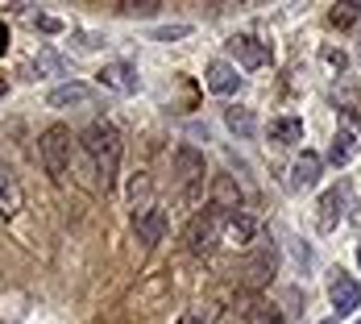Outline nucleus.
I'll return each instance as SVG.
<instances>
[{"instance_id": "6", "label": "nucleus", "mask_w": 361, "mask_h": 324, "mask_svg": "<svg viewBox=\"0 0 361 324\" xmlns=\"http://www.w3.org/2000/svg\"><path fill=\"white\" fill-rule=\"evenodd\" d=\"M166 208L162 204H149V208H142V212H133V229H137V241H145V246H158L162 237H166Z\"/></svg>"}, {"instance_id": "29", "label": "nucleus", "mask_w": 361, "mask_h": 324, "mask_svg": "<svg viewBox=\"0 0 361 324\" xmlns=\"http://www.w3.org/2000/svg\"><path fill=\"white\" fill-rule=\"evenodd\" d=\"M253 324H287L279 312H253Z\"/></svg>"}, {"instance_id": "16", "label": "nucleus", "mask_w": 361, "mask_h": 324, "mask_svg": "<svg viewBox=\"0 0 361 324\" xmlns=\"http://www.w3.org/2000/svg\"><path fill=\"white\" fill-rule=\"evenodd\" d=\"M17 212H21V183L0 162V216H17Z\"/></svg>"}, {"instance_id": "26", "label": "nucleus", "mask_w": 361, "mask_h": 324, "mask_svg": "<svg viewBox=\"0 0 361 324\" xmlns=\"http://www.w3.org/2000/svg\"><path fill=\"white\" fill-rule=\"evenodd\" d=\"M324 63H328V67H336V71H345V67H349L345 50H336V46H324Z\"/></svg>"}, {"instance_id": "18", "label": "nucleus", "mask_w": 361, "mask_h": 324, "mask_svg": "<svg viewBox=\"0 0 361 324\" xmlns=\"http://www.w3.org/2000/svg\"><path fill=\"white\" fill-rule=\"evenodd\" d=\"M224 125H228L237 138H253V133H257V121H253V112H250V108H241V104L224 108Z\"/></svg>"}, {"instance_id": "10", "label": "nucleus", "mask_w": 361, "mask_h": 324, "mask_svg": "<svg viewBox=\"0 0 361 324\" xmlns=\"http://www.w3.org/2000/svg\"><path fill=\"white\" fill-rule=\"evenodd\" d=\"M204 83H208V92H216V96H233V92L241 88V75H237V67H233V63L216 59V63H208Z\"/></svg>"}, {"instance_id": "20", "label": "nucleus", "mask_w": 361, "mask_h": 324, "mask_svg": "<svg viewBox=\"0 0 361 324\" xmlns=\"http://www.w3.org/2000/svg\"><path fill=\"white\" fill-rule=\"evenodd\" d=\"M129 204H133V212H142V208L154 204V183H149L145 171H137V175L129 179Z\"/></svg>"}, {"instance_id": "28", "label": "nucleus", "mask_w": 361, "mask_h": 324, "mask_svg": "<svg viewBox=\"0 0 361 324\" xmlns=\"http://www.w3.org/2000/svg\"><path fill=\"white\" fill-rule=\"evenodd\" d=\"M179 324H212V312H204V308H191V312H183Z\"/></svg>"}, {"instance_id": "32", "label": "nucleus", "mask_w": 361, "mask_h": 324, "mask_svg": "<svg viewBox=\"0 0 361 324\" xmlns=\"http://www.w3.org/2000/svg\"><path fill=\"white\" fill-rule=\"evenodd\" d=\"M4 96H8V79L0 75V100H4Z\"/></svg>"}, {"instance_id": "34", "label": "nucleus", "mask_w": 361, "mask_h": 324, "mask_svg": "<svg viewBox=\"0 0 361 324\" xmlns=\"http://www.w3.org/2000/svg\"><path fill=\"white\" fill-rule=\"evenodd\" d=\"M357 262H361V246H357Z\"/></svg>"}, {"instance_id": "4", "label": "nucleus", "mask_w": 361, "mask_h": 324, "mask_svg": "<svg viewBox=\"0 0 361 324\" xmlns=\"http://www.w3.org/2000/svg\"><path fill=\"white\" fill-rule=\"evenodd\" d=\"M220 229H224V216L216 208H208V212H195L187 220V229H183V241H187V250L195 253V258H212L220 246Z\"/></svg>"}, {"instance_id": "2", "label": "nucleus", "mask_w": 361, "mask_h": 324, "mask_svg": "<svg viewBox=\"0 0 361 324\" xmlns=\"http://www.w3.org/2000/svg\"><path fill=\"white\" fill-rule=\"evenodd\" d=\"M171 171H175V187H179V204L183 208H195L200 196H204V154L195 145H179L175 158H171Z\"/></svg>"}, {"instance_id": "9", "label": "nucleus", "mask_w": 361, "mask_h": 324, "mask_svg": "<svg viewBox=\"0 0 361 324\" xmlns=\"http://www.w3.org/2000/svg\"><path fill=\"white\" fill-rule=\"evenodd\" d=\"M224 241L233 246V250H245L257 241V216H250L245 208L233 216H224Z\"/></svg>"}, {"instance_id": "30", "label": "nucleus", "mask_w": 361, "mask_h": 324, "mask_svg": "<svg viewBox=\"0 0 361 324\" xmlns=\"http://www.w3.org/2000/svg\"><path fill=\"white\" fill-rule=\"evenodd\" d=\"M295 262H299V266H307V262H312V253H307V246H295Z\"/></svg>"}, {"instance_id": "33", "label": "nucleus", "mask_w": 361, "mask_h": 324, "mask_svg": "<svg viewBox=\"0 0 361 324\" xmlns=\"http://www.w3.org/2000/svg\"><path fill=\"white\" fill-rule=\"evenodd\" d=\"M320 324H336V316H328V320H320Z\"/></svg>"}, {"instance_id": "15", "label": "nucleus", "mask_w": 361, "mask_h": 324, "mask_svg": "<svg viewBox=\"0 0 361 324\" xmlns=\"http://www.w3.org/2000/svg\"><path fill=\"white\" fill-rule=\"evenodd\" d=\"M353 158H357V133L353 129H336V138L328 145V162L332 167H349Z\"/></svg>"}, {"instance_id": "17", "label": "nucleus", "mask_w": 361, "mask_h": 324, "mask_svg": "<svg viewBox=\"0 0 361 324\" xmlns=\"http://www.w3.org/2000/svg\"><path fill=\"white\" fill-rule=\"evenodd\" d=\"M270 142L274 145L303 142V121H299V116H274V121H270Z\"/></svg>"}, {"instance_id": "22", "label": "nucleus", "mask_w": 361, "mask_h": 324, "mask_svg": "<svg viewBox=\"0 0 361 324\" xmlns=\"http://www.w3.org/2000/svg\"><path fill=\"white\" fill-rule=\"evenodd\" d=\"M357 17H361V4H336V8L328 13V21H332V25H341V30H349Z\"/></svg>"}, {"instance_id": "35", "label": "nucleus", "mask_w": 361, "mask_h": 324, "mask_svg": "<svg viewBox=\"0 0 361 324\" xmlns=\"http://www.w3.org/2000/svg\"><path fill=\"white\" fill-rule=\"evenodd\" d=\"M357 324H361V320H357Z\"/></svg>"}, {"instance_id": "1", "label": "nucleus", "mask_w": 361, "mask_h": 324, "mask_svg": "<svg viewBox=\"0 0 361 324\" xmlns=\"http://www.w3.org/2000/svg\"><path fill=\"white\" fill-rule=\"evenodd\" d=\"M83 154H87V162H92L96 183H100V187H104V196H109L112 187H116V175H121V154H125L121 129H116L112 121H96V125H87V133H83Z\"/></svg>"}, {"instance_id": "3", "label": "nucleus", "mask_w": 361, "mask_h": 324, "mask_svg": "<svg viewBox=\"0 0 361 324\" xmlns=\"http://www.w3.org/2000/svg\"><path fill=\"white\" fill-rule=\"evenodd\" d=\"M37 154H42V167L54 183H67V171H71V129L67 125H50L37 142Z\"/></svg>"}, {"instance_id": "27", "label": "nucleus", "mask_w": 361, "mask_h": 324, "mask_svg": "<svg viewBox=\"0 0 361 324\" xmlns=\"http://www.w3.org/2000/svg\"><path fill=\"white\" fill-rule=\"evenodd\" d=\"M34 30H42V34H63V21L59 17H34Z\"/></svg>"}, {"instance_id": "25", "label": "nucleus", "mask_w": 361, "mask_h": 324, "mask_svg": "<svg viewBox=\"0 0 361 324\" xmlns=\"http://www.w3.org/2000/svg\"><path fill=\"white\" fill-rule=\"evenodd\" d=\"M191 34V25H162V30H154V42H179V37H187Z\"/></svg>"}, {"instance_id": "23", "label": "nucleus", "mask_w": 361, "mask_h": 324, "mask_svg": "<svg viewBox=\"0 0 361 324\" xmlns=\"http://www.w3.org/2000/svg\"><path fill=\"white\" fill-rule=\"evenodd\" d=\"M116 8H121L125 17H154L162 4H158V0H125V4H116Z\"/></svg>"}, {"instance_id": "11", "label": "nucleus", "mask_w": 361, "mask_h": 324, "mask_svg": "<svg viewBox=\"0 0 361 324\" xmlns=\"http://www.w3.org/2000/svg\"><path fill=\"white\" fill-rule=\"evenodd\" d=\"M341 216H345V191L332 187V191L320 196V204H316V229H320V233H332V229L341 224Z\"/></svg>"}, {"instance_id": "19", "label": "nucleus", "mask_w": 361, "mask_h": 324, "mask_svg": "<svg viewBox=\"0 0 361 324\" xmlns=\"http://www.w3.org/2000/svg\"><path fill=\"white\" fill-rule=\"evenodd\" d=\"M274 266H279L274 246H262V250L250 258V279H253V283H266V279H274Z\"/></svg>"}, {"instance_id": "5", "label": "nucleus", "mask_w": 361, "mask_h": 324, "mask_svg": "<svg viewBox=\"0 0 361 324\" xmlns=\"http://www.w3.org/2000/svg\"><path fill=\"white\" fill-rule=\"evenodd\" d=\"M328 299H332V308H336V316H349L353 308L361 304V287L353 275H345V270H332V283H328Z\"/></svg>"}, {"instance_id": "12", "label": "nucleus", "mask_w": 361, "mask_h": 324, "mask_svg": "<svg viewBox=\"0 0 361 324\" xmlns=\"http://www.w3.org/2000/svg\"><path fill=\"white\" fill-rule=\"evenodd\" d=\"M212 208H216L220 216L241 212V187H237L233 175H216V179H212Z\"/></svg>"}, {"instance_id": "31", "label": "nucleus", "mask_w": 361, "mask_h": 324, "mask_svg": "<svg viewBox=\"0 0 361 324\" xmlns=\"http://www.w3.org/2000/svg\"><path fill=\"white\" fill-rule=\"evenodd\" d=\"M4 46H8V30L0 25V54H4Z\"/></svg>"}, {"instance_id": "8", "label": "nucleus", "mask_w": 361, "mask_h": 324, "mask_svg": "<svg viewBox=\"0 0 361 324\" xmlns=\"http://www.w3.org/2000/svg\"><path fill=\"white\" fill-rule=\"evenodd\" d=\"M100 88H109V92H121V96H133L137 92V67H129V63H104L100 71Z\"/></svg>"}, {"instance_id": "7", "label": "nucleus", "mask_w": 361, "mask_h": 324, "mask_svg": "<svg viewBox=\"0 0 361 324\" xmlns=\"http://www.w3.org/2000/svg\"><path fill=\"white\" fill-rule=\"evenodd\" d=\"M228 54L245 67V71H257V67H266L270 63V50H266V42H257V37L250 34H237L228 37Z\"/></svg>"}, {"instance_id": "13", "label": "nucleus", "mask_w": 361, "mask_h": 324, "mask_svg": "<svg viewBox=\"0 0 361 324\" xmlns=\"http://www.w3.org/2000/svg\"><path fill=\"white\" fill-rule=\"evenodd\" d=\"M320 171H324V158L312 154V150H303V154L295 158V167H290V187H299V191L316 187V183H320Z\"/></svg>"}, {"instance_id": "14", "label": "nucleus", "mask_w": 361, "mask_h": 324, "mask_svg": "<svg viewBox=\"0 0 361 324\" xmlns=\"http://www.w3.org/2000/svg\"><path fill=\"white\" fill-rule=\"evenodd\" d=\"M87 100H92V88L87 83H75V79L59 83L54 92H46V104L50 108H71V104H87Z\"/></svg>"}, {"instance_id": "24", "label": "nucleus", "mask_w": 361, "mask_h": 324, "mask_svg": "<svg viewBox=\"0 0 361 324\" xmlns=\"http://www.w3.org/2000/svg\"><path fill=\"white\" fill-rule=\"evenodd\" d=\"M71 42H75V50H100V46H109V37L96 34V30H79Z\"/></svg>"}, {"instance_id": "21", "label": "nucleus", "mask_w": 361, "mask_h": 324, "mask_svg": "<svg viewBox=\"0 0 361 324\" xmlns=\"http://www.w3.org/2000/svg\"><path fill=\"white\" fill-rule=\"evenodd\" d=\"M34 67H37V75H71V63L59 50H50V46L34 54Z\"/></svg>"}]
</instances>
